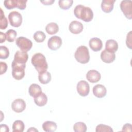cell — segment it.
I'll use <instances>...</instances> for the list:
<instances>
[{
	"label": "cell",
	"mask_w": 132,
	"mask_h": 132,
	"mask_svg": "<svg viewBox=\"0 0 132 132\" xmlns=\"http://www.w3.org/2000/svg\"><path fill=\"white\" fill-rule=\"evenodd\" d=\"M0 39H1V41H0L1 43H2L4 42H5L6 39H7L6 34H4L3 32H1V31L0 32Z\"/></svg>",
	"instance_id": "38"
},
{
	"label": "cell",
	"mask_w": 132,
	"mask_h": 132,
	"mask_svg": "<svg viewBox=\"0 0 132 132\" xmlns=\"http://www.w3.org/2000/svg\"><path fill=\"white\" fill-rule=\"evenodd\" d=\"M73 1L72 0H59L58 5L60 8L63 10L69 9L73 5Z\"/></svg>",
	"instance_id": "26"
},
{
	"label": "cell",
	"mask_w": 132,
	"mask_h": 132,
	"mask_svg": "<svg viewBox=\"0 0 132 132\" xmlns=\"http://www.w3.org/2000/svg\"><path fill=\"white\" fill-rule=\"evenodd\" d=\"M75 16L85 22H90L93 18V13L92 9L88 7L82 5H77L74 10Z\"/></svg>",
	"instance_id": "1"
},
{
	"label": "cell",
	"mask_w": 132,
	"mask_h": 132,
	"mask_svg": "<svg viewBox=\"0 0 132 132\" xmlns=\"http://www.w3.org/2000/svg\"><path fill=\"white\" fill-rule=\"evenodd\" d=\"M77 91L81 96H86L90 91L89 84L85 80H80L77 84Z\"/></svg>",
	"instance_id": "8"
},
{
	"label": "cell",
	"mask_w": 132,
	"mask_h": 132,
	"mask_svg": "<svg viewBox=\"0 0 132 132\" xmlns=\"http://www.w3.org/2000/svg\"><path fill=\"white\" fill-rule=\"evenodd\" d=\"M25 127L24 124L21 120L15 121L12 124V129L13 132H23Z\"/></svg>",
	"instance_id": "24"
},
{
	"label": "cell",
	"mask_w": 132,
	"mask_h": 132,
	"mask_svg": "<svg viewBox=\"0 0 132 132\" xmlns=\"http://www.w3.org/2000/svg\"><path fill=\"white\" fill-rule=\"evenodd\" d=\"M34 102L38 106H44L47 102V96L44 93L42 92L39 96L34 98Z\"/></svg>",
	"instance_id": "22"
},
{
	"label": "cell",
	"mask_w": 132,
	"mask_h": 132,
	"mask_svg": "<svg viewBox=\"0 0 132 132\" xmlns=\"http://www.w3.org/2000/svg\"><path fill=\"white\" fill-rule=\"evenodd\" d=\"M46 38L45 34L42 31H37L34 35V39L37 42H42Z\"/></svg>",
	"instance_id": "27"
},
{
	"label": "cell",
	"mask_w": 132,
	"mask_h": 132,
	"mask_svg": "<svg viewBox=\"0 0 132 132\" xmlns=\"http://www.w3.org/2000/svg\"><path fill=\"white\" fill-rule=\"evenodd\" d=\"M45 30L49 35H54L56 34L59 30V27L57 23L51 22L47 24L45 27Z\"/></svg>",
	"instance_id": "23"
},
{
	"label": "cell",
	"mask_w": 132,
	"mask_h": 132,
	"mask_svg": "<svg viewBox=\"0 0 132 132\" xmlns=\"http://www.w3.org/2000/svg\"><path fill=\"white\" fill-rule=\"evenodd\" d=\"M1 10V17H0V28L1 29H5L8 26V21L4 14L2 8H0Z\"/></svg>",
	"instance_id": "28"
},
{
	"label": "cell",
	"mask_w": 132,
	"mask_h": 132,
	"mask_svg": "<svg viewBox=\"0 0 132 132\" xmlns=\"http://www.w3.org/2000/svg\"><path fill=\"white\" fill-rule=\"evenodd\" d=\"M131 31H130L127 35L126 40V44L127 46L131 49Z\"/></svg>",
	"instance_id": "34"
},
{
	"label": "cell",
	"mask_w": 132,
	"mask_h": 132,
	"mask_svg": "<svg viewBox=\"0 0 132 132\" xmlns=\"http://www.w3.org/2000/svg\"><path fill=\"white\" fill-rule=\"evenodd\" d=\"M118 49V44L117 41L112 39L108 40L105 44V50L111 53H115Z\"/></svg>",
	"instance_id": "19"
},
{
	"label": "cell",
	"mask_w": 132,
	"mask_h": 132,
	"mask_svg": "<svg viewBox=\"0 0 132 132\" xmlns=\"http://www.w3.org/2000/svg\"><path fill=\"white\" fill-rule=\"evenodd\" d=\"M7 40L9 42H12L15 39L17 35L16 32L13 29H9L6 32Z\"/></svg>",
	"instance_id": "29"
},
{
	"label": "cell",
	"mask_w": 132,
	"mask_h": 132,
	"mask_svg": "<svg viewBox=\"0 0 132 132\" xmlns=\"http://www.w3.org/2000/svg\"><path fill=\"white\" fill-rule=\"evenodd\" d=\"M73 129L75 132H86L87 129L86 124L82 122H76L73 126Z\"/></svg>",
	"instance_id": "25"
},
{
	"label": "cell",
	"mask_w": 132,
	"mask_h": 132,
	"mask_svg": "<svg viewBox=\"0 0 132 132\" xmlns=\"http://www.w3.org/2000/svg\"><path fill=\"white\" fill-rule=\"evenodd\" d=\"M89 46L94 52L100 51L103 47L102 40L98 38H93L89 40Z\"/></svg>",
	"instance_id": "16"
},
{
	"label": "cell",
	"mask_w": 132,
	"mask_h": 132,
	"mask_svg": "<svg viewBox=\"0 0 132 132\" xmlns=\"http://www.w3.org/2000/svg\"><path fill=\"white\" fill-rule=\"evenodd\" d=\"M31 61L39 74L46 71L48 64L45 57L42 54L40 53L35 54L31 58Z\"/></svg>",
	"instance_id": "2"
},
{
	"label": "cell",
	"mask_w": 132,
	"mask_h": 132,
	"mask_svg": "<svg viewBox=\"0 0 132 132\" xmlns=\"http://www.w3.org/2000/svg\"><path fill=\"white\" fill-rule=\"evenodd\" d=\"M101 74L96 70H91L89 71L86 74L87 80L91 83H95L101 79Z\"/></svg>",
	"instance_id": "14"
},
{
	"label": "cell",
	"mask_w": 132,
	"mask_h": 132,
	"mask_svg": "<svg viewBox=\"0 0 132 132\" xmlns=\"http://www.w3.org/2000/svg\"><path fill=\"white\" fill-rule=\"evenodd\" d=\"M9 56L8 48L5 46H0V58L2 59H7Z\"/></svg>",
	"instance_id": "32"
},
{
	"label": "cell",
	"mask_w": 132,
	"mask_h": 132,
	"mask_svg": "<svg viewBox=\"0 0 132 132\" xmlns=\"http://www.w3.org/2000/svg\"><path fill=\"white\" fill-rule=\"evenodd\" d=\"M76 60L80 63L85 64L90 60V55L88 48L85 46H79L74 54Z\"/></svg>",
	"instance_id": "3"
},
{
	"label": "cell",
	"mask_w": 132,
	"mask_h": 132,
	"mask_svg": "<svg viewBox=\"0 0 132 132\" xmlns=\"http://www.w3.org/2000/svg\"><path fill=\"white\" fill-rule=\"evenodd\" d=\"M93 94L98 98H103L106 95L107 90L105 87L101 84H97L93 88Z\"/></svg>",
	"instance_id": "13"
},
{
	"label": "cell",
	"mask_w": 132,
	"mask_h": 132,
	"mask_svg": "<svg viewBox=\"0 0 132 132\" xmlns=\"http://www.w3.org/2000/svg\"><path fill=\"white\" fill-rule=\"evenodd\" d=\"M42 128L45 131L54 132L57 129V126L55 122L47 121L43 123Z\"/></svg>",
	"instance_id": "20"
},
{
	"label": "cell",
	"mask_w": 132,
	"mask_h": 132,
	"mask_svg": "<svg viewBox=\"0 0 132 132\" xmlns=\"http://www.w3.org/2000/svg\"><path fill=\"white\" fill-rule=\"evenodd\" d=\"M132 2L131 1H122L120 4V8L126 18L132 19Z\"/></svg>",
	"instance_id": "7"
},
{
	"label": "cell",
	"mask_w": 132,
	"mask_h": 132,
	"mask_svg": "<svg viewBox=\"0 0 132 132\" xmlns=\"http://www.w3.org/2000/svg\"><path fill=\"white\" fill-rule=\"evenodd\" d=\"M28 58V56L26 52L18 51L15 53L13 61L19 64H25Z\"/></svg>",
	"instance_id": "11"
},
{
	"label": "cell",
	"mask_w": 132,
	"mask_h": 132,
	"mask_svg": "<svg viewBox=\"0 0 132 132\" xmlns=\"http://www.w3.org/2000/svg\"><path fill=\"white\" fill-rule=\"evenodd\" d=\"M82 24L77 21H73L69 25V29L70 32L73 34H78L83 30Z\"/></svg>",
	"instance_id": "12"
},
{
	"label": "cell",
	"mask_w": 132,
	"mask_h": 132,
	"mask_svg": "<svg viewBox=\"0 0 132 132\" xmlns=\"http://www.w3.org/2000/svg\"><path fill=\"white\" fill-rule=\"evenodd\" d=\"M28 92L29 95L34 98L38 97L42 93L41 87L36 84H32L29 86Z\"/></svg>",
	"instance_id": "17"
},
{
	"label": "cell",
	"mask_w": 132,
	"mask_h": 132,
	"mask_svg": "<svg viewBox=\"0 0 132 132\" xmlns=\"http://www.w3.org/2000/svg\"><path fill=\"white\" fill-rule=\"evenodd\" d=\"M29 131H38V130H37L35 127H30L29 129L27 130V132H29Z\"/></svg>",
	"instance_id": "40"
},
{
	"label": "cell",
	"mask_w": 132,
	"mask_h": 132,
	"mask_svg": "<svg viewBox=\"0 0 132 132\" xmlns=\"http://www.w3.org/2000/svg\"><path fill=\"white\" fill-rule=\"evenodd\" d=\"M8 19L10 24L14 27L21 26L22 23V16L21 13L16 11L10 12L8 15Z\"/></svg>",
	"instance_id": "6"
},
{
	"label": "cell",
	"mask_w": 132,
	"mask_h": 132,
	"mask_svg": "<svg viewBox=\"0 0 132 132\" xmlns=\"http://www.w3.org/2000/svg\"><path fill=\"white\" fill-rule=\"evenodd\" d=\"M51 74L47 71L39 74L38 79L39 81L42 84H47L51 80Z\"/></svg>",
	"instance_id": "21"
},
{
	"label": "cell",
	"mask_w": 132,
	"mask_h": 132,
	"mask_svg": "<svg viewBox=\"0 0 132 132\" xmlns=\"http://www.w3.org/2000/svg\"><path fill=\"white\" fill-rule=\"evenodd\" d=\"M95 131L96 132H112L113 129L108 125L101 124L96 126Z\"/></svg>",
	"instance_id": "30"
},
{
	"label": "cell",
	"mask_w": 132,
	"mask_h": 132,
	"mask_svg": "<svg viewBox=\"0 0 132 132\" xmlns=\"http://www.w3.org/2000/svg\"><path fill=\"white\" fill-rule=\"evenodd\" d=\"M27 0H17V8L20 10H24L26 7Z\"/></svg>",
	"instance_id": "33"
},
{
	"label": "cell",
	"mask_w": 132,
	"mask_h": 132,
	"mask_svg": "<svg viewBox=\"0 0 132 132\" xmlns=\"http://www.w3.org/2000/svg\"><path fill=\"white\" fill-rule=\"evenodd\" d=\"M0 66H1V75L3 74L4 73H5L7 70V64H6V63L3 62V61H1L0 62Z\"/></svg>",
	"instance_id": "35"
},
{
	"label": "cell",
	"mask_w": 132,
	"mask_h": 132,
	"mask_svg": "<svg viewBox=\"0 0 132 132\" xmlns=\"http://www.w3.org/2000/svg\"><path fill=\"white\" fill-rule=\"evenodd\" d=\"M11 108L15 112H22L26 108V103L21 98H17L12 103Z\"/></svg>",
	"instance_id": "10"
},
{
	"label": "cell",
	"mask_w": 132,
	"mask_h": 132,
	"mask_svg": "<svg viewBox=\"0 0 132 132\" xmlns=\"http://www.w3.org/2000/svg\"><path fill=\"white\" fill-rule=\"evenodd\" d=\"M101 58L105 63H110L112 62L116 58L114 53H111L104 50L101 53Z\"/></svg>",
	"instance_id": "15"
},
{
	"label": "cell",
	"mask_w": 132,
	"mask_h": 132,
	"mask_svg": "<svg viewBox=\"0 0 132 132\" xmlns=\"http://www.w3.org/2000/svg\"><path fill=\"white\" fill-rule=\"evenodd\" d=\"M9 131V127L6 124H1L0 126V131L8 132Z\"/></svg>",
	"instance_id": "37"
},
{
	"label": "cell",
	"mask_w": 132,
	"mask_h": 132,
	"mask_svg": "<svg viewBox=\"0 0 132 132\" xmlns=\"http://www.w3.org/2000/svg\"><path fill=\"white\" fill-rule=\"evenodd\" d=\"M12 75L16 80L22 79L25 76V68L26 64H21L15 62L13 60L11 63Z\"/></svg>",
	"instance_id": "4"
},
{
	"label": "cell",
	"mask_w": 132,
	"mask_h": 132,
	"mask_svg": "<svg viewBox=\"0 0 132 132\" xmlns=\"http://www.w3.org/2000/svg\"><path fill=\"white\" fill-rule=\"evenodd\" d=\"M115 0H103L101 3L102 10L105 13L110 12L113 9Z\"/></svg>",
	"instance_id": "18"
},
{
	"label": "cell",
	"mask_w": 132,
	"mask_h": 132,
	"mask_svg": "<svg viewBox=\"0 0 132 132\" xmlns=\"http://www.w3.org/2000/svg\"><path fill=\"white\" fill-rule=\"evenodd\" d=\"M132 126L131 124L130 123H126L125 125H123L122 127V131H131Z\"/></svg>",
	"instance_id": "36"
},
{
	"label": "cell",
	"mask_w": 132,
	"mask_h": 132,
	"mask_svg": "<svg viewBox=\"0 0 132 132\" xmlns=\"http://www.w3.org/2000/svg\"><path fill=\"white\" fill-rule=\"evenodd\" d=\"M55 1L54 0H48V1H40V2L43 4V5H52L53 3H54Z\"/></svg>",
	"instance_id": "39"
},
{
	"label": "cell",
	"mask_w": 132,
	"mask_h": 132,
	"mask_svg": "<svg viewBox=\"0 0 132 132\" xmlns=\"http://www.w3.org/2000/svg\"><path fill=\"white\" fill-rule=\"evenodd\" d=\"M4 5L7 9L17 8V0H5L4 2Z\"/></svg>",
	"instance_id": "31"
},
{
	"label": "cell",
	"mask_w": 132,
	"mask_h": 132,
	"mask_svg": "<svg viewBox=\"0 0 132 132\" xmlns=\"http://www.w3.org/2000/svg\"><path fill=\"white\" fill-rule=\"evenodd\" d=\"M62 44V40L60 37L54 36L51 37L48 40L47 45L48 48L53 51H56L59 48Z\"/></svg>",
	"instance_id": "9"
},
{
	"label": "cell",
	"mask_w": 132,
	"mask_h": 132,
	"mask_svg": "<svg viewBox=\"0 0 132 132\" xmlns=\"http://www.w3.org/2000/svg\"><path fill=\"white\" fill-rule=\"evenodd\" d=\"M15 44L20 48L21 51L26 52L29 51L32 46L31 40L24 37L18 38L16 40Z\"/></svg>",
	"instance_id": "5"
}]
</instances>
